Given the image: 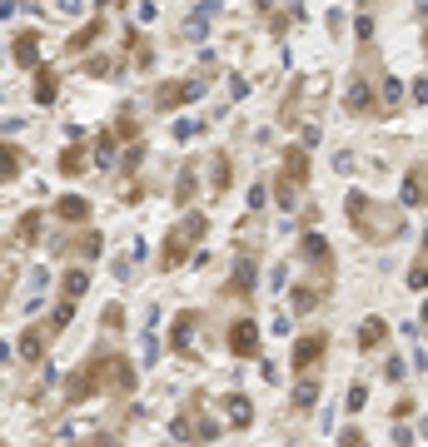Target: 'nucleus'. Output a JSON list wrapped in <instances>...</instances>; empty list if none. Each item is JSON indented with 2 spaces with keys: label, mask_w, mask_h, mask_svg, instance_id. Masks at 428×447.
I'll list each match as a JSON object with an SVG mask.
<instances>
[{
  "label": "nucleus",
  "mask_w": 428,
  "mask_h": 447,
  "mask_svg": "<svg viewBox=\"0 0 428 447\" xmlns=\"http://www.w3.org/2000/svg\"><path fill=\"white\" fill-rule=\"evenodd\" d=\"M354 30H359V45H368V40H373V15H359Z\"/></svg>",
  "instance_id": "37"
},
{
  "label": "nucleus",
  "mask_w": 428,
  "mask_h": 447,
  "mask_svg": "<svg viewBox=\"0 0 428 447\" xmlns=\"http://www.w3.org/2000/svg\"><path fill=\"white\" fill-rule=\"evenodd\" d=\"M324 294H329V284H319V289H294L289 303H294V313H314L319 303H324Z\"/></svg>",
  "instance_id": "20"
},
{
  "label": "nucleus",
  "mask_w": 428,
  "mask_h": 447,
  "mask_svg": "<svg viewBox=\"0 0 428 447\" xmlns=\"http://www.w3.org/2000/svg\"><path fill=\"white\" fill-rule=\"evenodd\" d=\"M85 170H90V159H85V149H80V144L60 149V174H70V179H75V174H85Z\"/></svg>",
  "instance_id": "22"
},
{
  "label": "nucleus",
  "mask_w": 428,
  "mask_h": 447,
  "mask_svg": "<svg viewBox=\"0 0 428 447\" xmlns=\"http://www.w3.org/2000/svg\"><path fill=\"white\" fill-rule=\"evenodd\" d=\"M204 125H194V120H175V139H194Z\"/></svg>",
  "instance_id": "36"
},
{
  "label": "nucleus",
  "mask_w": 428,
  "mask_h": 447,
  "mask_svg": "<svg viewBox=\"0 0 428 447\" xmlns=\"http://www.w3.org/2000/svg\"><path fill=\"white\" fill-rule=\"evenodd\" d=\"M413 99H418V104H428V80H413Z\"/></svg>",
  "instance_id": "41"
},
{
  "label": "nucleus",
  "mask_w": 428,
  "mask_h": 447,
  "mask_svg": "<svg viewBox=\"0 0 428 447\" xmlns=\"http://www.w3.org/2000/svg\"><path fill=\"white\" fill-rule=\"evenodd\" d=\"M194 328H199V313H180V318H175V328H170V348H175V353H189Z\"/></svg>",
  "instance_id": "15"
},
{
  "label": "nucleus",
  "mask_w": 428,
  "mask_h": 447,
  "mask_svg": "<svg viewBox=\"0 0 428 447\" xmlns=\"http://www.w3.org/2000/svg\"><path fill=\"white\" fill-rule=\"evenodd\" d=\"M40 239V214H25L20 224H15V244L25 249V244H35Z\"/></svg>",
  "instance_id": "23"
},
{
  "label": "nucleus",
  "mask_w": 428,
  "mask_h": 447,
  "mask_svg": "<svg viewBox=\"0 0 428 447\" xmlns=\"http://www.w3.org/2000/svg\"><path fill=\"white\" fill-rule=\"evenodd\" d=\"M279 164H284V174H279V184H274V194H279V209H294V199H299V189L309 184V149H299V144H289Z\"/></svg>",
  "instance_id": "4"
},
{
  "label": "nucleus",
  "mask_w": 428,
  "mask_h": 447,
  "mask_svg": "<svg viewBox=\"0 0 428 447\" xmlns=\"http://www.w3.org/2000/svg\"><path fill=\"white\" fill-rule=\"evenodd\" d=\"M334 170H339V174H354V154H349V149L334 154Z\"/></svg>",
  "instance_id": "38"
},
{
  "label": "nucleus",
  "mask_w": 428,
  "mask_h": 447,
  "mask_svg": "<svg viewBox=\"0 0 428 447\" xmlns=\"http://www.w3.org/2000/svg\"><path fill=\"white\" fill-rule=\"evenodd\" d=\"M225 294H229V298H249V294H254V259H239V263H234V278H229Z\"/></svg>",
  "instance_id": "14"
},
{
  "label": "nucleus",
  "mask_w": 428,
  "mask_h": 447,
  "mask_svg": "<svg viewBox=\"0 0 428 447\" xmlns=\"http://www.w3.org/2000/svg\"><path fill=\"white\" fill-rule=\"evenodd\" d=\"M199 95H204L199 80H185V85L175 80V85H159V90H154V104H159V109H180V104H189V99H199Z\"/></svg>",
  "instance_id": "9"
},
{
  "label": "nucleus",
  "mask_w": 428,
  "mask_h": 447,
  "mask_svg": "<svg viewBox=\"0 0 428 447\" xmlns=\"http://www.w3.org/2000/svg\"><path fill=\"white\" fill-rule=\"evenodd\" d=\"M204 164H209V184H214V194H225V189L234 184V164H229V154H209Z\"/></svg>",
  "instance_id": "13"
},
{
  "label": "nucleus",
  "mask_w": 428,
  "mask_h": 447,
  "mask_svg": "<svg viewBox=\"0 0 428 447\" xmlns=\"http://www.w3.org/2000/svg\"><path fill=\"white\" fill-rule=\"evenodd\" d=\"M344 104H349V115H379V99H373V85L363 70H354L344 80Z\"/></svg>",
  "instance_id": "6"
},
{
  "label": "nucleus",
  "mask_w": 428,
  "mask_h": 447,
  "mask_svg": "<svg viewBox=\"0 0 428 447\" xmlns=\"http://www.w3.org/2000/svg\"><path fill=\"white\" fill-rule=\"evenodd\" d=\"M299 254L319 268V284H334L339 263H334V249H329V239H324V234H304V239H299Z\"/></svg>",
  "instance_id": "5"
},
{
  "label": "nucleus",
  "mask_w": 428,
  "mask_h": 447,
  "mask_svg": "<svg viewBox=\"0 0 428 447\" xmlns=\"http://www.w3.org/2000/svg\"><path fill=\"white\" fill-rule=\"evenodd\" d=\"M428 199V170H408L403 174V204H418Z\"/></svg>",
  "instance_id": "21"
},
{
  "label": "nucleus",
  "mask_w": 428,
  "mask_h": 447,
  "mask_svg": "<svg viewBox=\"0 0 428 447\" xmlns=\"http://www.w3.org/2000/svg\"><path fill=\"white\" fill-rule=\"evenodd\" d=\"M423 204H428V199H423Z\"/></svg>",
  "instance_id": "46"
},
{
  "label": "nucleus",
  "mask_w": 428,
  "mask_h": 447,
  "mask_svg": "<svg viewBox=\"0 0 428 447\" xmlns=\"http://www.w3.org/2000/svg\"><path fill=\"white\" fill-rule=\"evenodd\" d=\"M418 427H423V437H428V418H423V422H418Z\"/></svg>",
  "instance_id": "44"
},
{
  "label": "nucleus",
  "mask_w": 428,
  "mask_h": 447,
  "mask_svg": "<svg viewBox=\"0 0 428 447\" xmlns=\"http://www.w3.org/2000/svg\"><path fill=\"white\" fill-rule=\"evenodd\" d=\"M85 289H90V273H85V268H70V273H65V298H80Z\"/></svg>",
  "instance_id": "27"
},
{
  "label": "nucleus",
  "mask_w": 428,
  "mask_h": 447,
  "mask_svg": "<svg viewBox=\"0 0 428 447\" xmlns=\"http://www.w3.org/2000/svg\"><path fill=\"white\" fill-rule=\"evenodd\" d=\"M209 234V219L199 214V209H189L180 224H175V229H170V239H165V249H159V268H165V273H175L185 259H189V249L199 244Z\"/></svg>",
  "instance_id": "3"
},
{
  "label": "nucleus",
  "mask_w": 428,
  "mask_h": 447,
  "mask_svg": "<svg viewBox=\"0 0 428 447\" xmlns=\"http://www.w3.org/2000/svg\"><path fill=\"white\" fill-rule=\"evenodd\" d=\"M175 199H180V204L194 199V164H185V170H180V179H175Z\"/></svg>",
  "instance_id": "26"
},
{
  "label": "nucleus",
  "mask_w": 428,
  "mask_h": 447,
  "mask_svg": "<svg viewBox=\"0 0 428 447\" xmlns=\"http://www.w3.org/2000/svg\"><path fill=\"white\" fill-rule=\"evenodd\" d=\"M418 15H428V0H418Z\"/></svg>",
  "instance_id": "43"
},
{
  "label": "nucleus",
  "mask_w": 428,
  "mask_h": 447,
  "mask_svg": "<svg viewBox=\"0 0 428 447\" xmlns=\"http://www.w3.org/2000/svg\"><path fill=\"white\" fill-rule=\"evenodd\" d=\"M45 284H50V273H45V268H35V273H30V294H45Z\"/></svg>",
  "instance_id": "39"
},
{
  "label": "nucleus",
  "mask_w": 428,
  "mask_h": 447,
  "mask_svg": "<svg viewBox=\"0 0 428 447\" xmlns=\"http://www.w3.org/2000/svg\"><path fill=\"white\" fill-rule=\"evenodd\" d=\"M11 60H15L20 70H40V35H35V30H20V35L11 40Z\"/></svg>",
  "instance_id": "10"
},
{
  "label": "nucleus",
  "mask_w": 428,
  "mask_h": 447,
  "mask_svg": "<svg viewBox=\"0 0 428 447\" xmlns=\"http://www.w3.org/2000/svg\"><path fill=\"white\" fill-rule=\"evenodd\" d=\"M324 353H329V333H304V338L294 343V368H319L324 363Z\"/></svg>",
  "instance_id": "8"
},
{
  "label": "nucleus",
  "mask_w": 428,
  "mask_h": 447,
  "mask_svg": "<svg viewBox=\"0 0 428 447\" xmlns=\"http://www.w3.org/2000/svg\"><path fill=\"white\" fill-rule=\"evenodd\" d=\"M220 403H225L229 427H249V422H254V408H249V398H244V393H229V398H220Z\"/></svg>",
  "instance_id": "16"
},
{
  "label": "nucleus",
  "mask_w": 428,
  "mask_h": 447,
  "mask_svg": "<svg viewBox=\"0 0 428 447\" xmlns=\"http://www.w3.org/2000/svg\"><path fill=\"white\" fill-rule=\"evenodd\" d=\"M20 170H25V154H20L15 144H6V179H15Z\"/></svg>",
  "instance_id": "30"
},
{
  "label": "nucleus",
  "mask_w": 428,
  "mask_h": 447,
  "mask_svg": "<svg viewBox=\"0 0 428 447\" xmlns=\"http://www.w3.org/2000/svg\"><path fill=\"white\" fill-rule=\"evenodd\" d=\"M75 254H85V259H100V254H105V239H100V234H85V239H75Z\"/></svg>",
  "instance_id": "28"
},
{
  "label": "nucleus",
  "mask_w": 428,
  "mask_h": 447,
  "mask_svg": "<svg viewBox=\"0 0 428 447\" xmlns=\"http://www.w3.org/2000/svg\"><path fill=\"white\" fill-rule=\"evenodd\" d=\"M115 139H120V135H100V139L90 144V154H95V164H100V170H105V164L115 159Z\"/></svg>",
  "instance_id": "24"
},
{
  "label": "nucleus",
  "mask_w": 428,
  "mask_h": 447,
  "mask_svg": "<svg viewBox=\"0 0 428 447\" xmlns=\"http://www.w3.org/2000/svg\"><path fill=\"white\" fill-rule=\"evenodd\" d=\"M214 15H220V0H199V11L180 25V35H185V40H204V30H209Z\"/></svg>",
  "instance_id": "11"
},
{
  "label": "nucleus",
  "mask_w": 428,
  "mask_h": 447,
  "mask_svg": "<svg viewBox=\"0 0 428 447\" xmlns=\"http://www.w3.org/2000/svg\"><path fill=\"white\" fill-rule=\"evenodd\" d=\"M55 214H60L65 224H85V219H90V199H80V194H65V199L55 204Z\"/></svg>",
  "instance_id": "19"
},
{
  "label": "nucleus",
  "mask_w": 428,
  "mask_h": 447,
  "mask_svg": "<svg viewBox=\"0 0 428 447\" xmlns=\"http://www.w3.org/2000/svg\"><path fill=\"white\" fill-rule=\"evenodd\" d=\"M399 99H403V80L384 75V115H394V109H399Z\"/></svg>",
  "instance_id": "25"
},
{
  "label": "nucleus",
  "mask_w": 428,
  "mask_h": 447,
  "mask_svg": "<svg viewBox=\"0 0 428 447\" xmlns=\"http://www.w3.org/2000/svg\"><path fill=\"white\" fill-rule=\"evenodd\" d=\"M55 95H60V70L55 65H40L35 70V104H55Z\"/></svg>",
  "instance_id": "12"
},
{
  "label": "nucleus",
  "mask_w": 428,
  "mask_h": 447,
  "mask_svg": "<svg viewBox=\"0 0 428 447\" xmlns=\"http://www.w3.org/2000/svg\"><path fill=\"white\" fill-rule=\"evenodd\" d=\"M408 284H413V289H428V249H423V259L408 268Z\"/></svg>",
  "instance_id": "32"
},
{
  "label": "nucleus",
  "mask_w": 428,
  "mask_h": 447,
  "mask_svg": "<svg viewBox=\"0 0 428 447\" xmlns=\"http://www.w3.org/2000/svg\"><path fill=\"white\" fill-rule=\"evenodd\" d=\"M229 353L234 358H259V323L254 318H234L229 323Z\"/></svg>",
  "instance_id": "7"
},
{
  "label": "nucleus",
  "mask_w": 428,
  "mask_h": 447,
  "mask_svg": "<svg viewBox=\"0 0 428 447\" xmlns=\"http://www.w3.org/2000/svg\"><path fill=\"white\" fill-rule=\"evenodd\" d=\"M90 393H135V363L120 353H95L85 358L80 373L65 378V403H85Z\"/></svg>",
  "instance_id": "1"
},
{
  "label": "nucleus",
  "mask_w": 428,
  "mask_h": 447,
  "mask_svg": "<svg viewBox=\"0 0 428 447\" xmlns=\"http://www.w3.org/2000/svg\"><path fill=\"white\" fill-rule=\"evenodd\" d=\"M294 403H299V413H309V408L319 403V383H299V393H294Z\"/></svg>",
  "instance_id": "29"
},
{
  "label": "nucleus",
  "mask_w": 428,
  "mask_h": 447,
  "mask_svg": "<svg viewBox=\"0 0 428 447\" xmlns=\"http://www.w3.org/2000/svg\"><path fill=\"white\" fill-rule=\"evenodd\" d=\"M100 30H105V20H100V15H95V20H85V25L70 35V45H65V50H70V55H85V50L100 40Z\"/></svg>",
  "instance_id": "17"
},
{
  "label": "nucleus",
  "mask_w": 428,
  "mask_h": 447,
  "mask_svg": "<svg viewBox=\"0 0 428 447\" xmlns=\"http://www.w3.org/2000/svg\"><path fill=\"white\" fill-rule=\"evenodd\" d=\"M95 6H130V0H95Z\"/></svg>",
  "instance_id": "42"
},
{
  "label": "nucleus",
  "mask_w": 428,
  "mask_h": 447,
  "mask_svg": "<svg viewBox=\"0 0 428 447\" xmlns=\"http://www.w3.org/2000/svg\"><path fill=\"white\" fill-rule=\"evenodd\" d=\"M85 75H110V55H90V60H85Z\"/></svg>",
  "instance_id": "34"
},
{
  "label": "nucleus",
  "mask_w": 428,
  "mask_h": 447,
  "mask_svg": "<svg viewBox=\"0 0 428 447\" xmlns=\"http://www.w3.org/2000/svg\"><path fill=\"white\" fill-rule=\"evenodd\" d=\"M384 338H389V323H384V318H363V328H359V348L373 353Z\"/></svg>",
  "instance_id": "18"
},
{
  "label": "nucleus",
  "mask_w": 428,
  "mask_h": 447,
  "mask_svg": "<svg viewBox=\"0 0 428 447\" xmlns=\"http://www.w3.org/2000/svg\"><path fill=\"white\" fill-rule=\"evenodd\" d=\"M344 214H349V224L359 229L363 244H394V239H403V209L399 204H373L363 189H354L344 199Z\"/></svg>",
  "instance_id": "2"
},
{
  "label": "nucleus",
  "mask_w": 428,
  "mask_h": 447,
  "mask_svg": "<svg viewBox=\"0 0 428 447\" xmlns=\"http://www.w3.org/2000/svg\"><path fill=\"white\" fill-rule=\"evenodd\" d=\"M418 318H423V323H428V303H423V313H418Z\"/></svg>",
  "instance_id": "45"
},
{
  "label": "nucleus",
  "mask_w": 428,
  "mask_h": 447,
  "mask_svg": "<svg viewBox=\"0 0 428 447\" xmlns=\"http://www.w3.org/2000/svg\"><path fill=\"white\" fill-rule=\"evenodd\" d=\"M229 95H234V99H244V95H249V85H244V75H229Z\"/></svg>",
  "instance_id": "40"
},
{
  "label": "nucleus",
  "mask_w": 428,
  "mask_h": 447,
  "mask_svg": "<svg viewBox=\"0 0 428 447\" xmlns=\"http://www.w3.org/2000/svg\"><path fill=\"white\" fill-rule=\"evenodd\" d=\"M105 328H110V333H120V328H125V308H120V303L105 308Z\"/></svg>",
  "instance_id": "33"
},
{
  "label": "nucleus",
  "mask_w": 428,
  "mask_h": 447,
  "mask_svg": "<svg viewBox=\"0 0 428 447\" xmlns=\"http://www.w3.org/2000/svg\"><path fill=\"white\" fill-rule=\"evenodd\" d=\"M344 408H349V413H363V408H368V387H363V383L349 387V403H344Z\"/></svg>",
  "instance_id": "31"
},
{
  "label": "nucleus",
  "mask_w": 428,
  "mask_h": 447,
  "mask_svg": "<svg viewBox=\"0 0 428 447\" xmlns=\"http://www.w3.org/2000/svg\"><path fill=\"white\" fill-rule=\"evenodd\" d=\"M403 373H408V358H389V363H384V378H389V383H399Z\"/></svg>",
  "instance_id": "35"
}]
</instances>
